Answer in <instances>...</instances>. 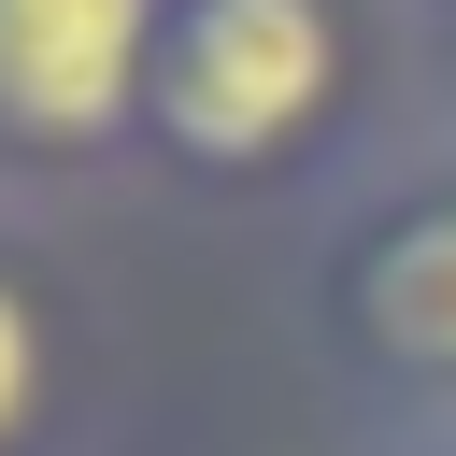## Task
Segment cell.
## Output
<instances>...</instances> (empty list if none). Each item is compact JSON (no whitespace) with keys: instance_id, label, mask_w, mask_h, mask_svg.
I'll list each match as a JSON object with an SVG mask.
<instances>
[{"instance_id":"6da1fadb","label":"cell","mask_w":456,"mask_h":456,"mask_svg":"<svg viewBox=\"0 0 456 456\" xmlns=\"http://www.w3.org/2000/svg\"><path fill=\"white\" fill-rule=\"evenodd\" d=\"M385 71H399V14L385 0H171L142 157L214 185V200L314 185L328 157H356Z\"/></svg>"},{"instance_id":"7a4b0ae2","label":"cell","mask_w":456,"mask_h":456,"mask_svg":"<svg viewBox=\"0 0 456 456\" xmlns=\"http://www.w3.org/2000/svg\"><path fill=\"white\" fill-rule=\"evenodd\" d=\"M328 342L356 385H385L413 413V442L456 428V142L385 171L356 200V228L328 242Z\"/></svg>"},{"instance_id":"3957f363","label":"cell","mask_w":456,"mask_h":456,"mask_svg":"<svg viewBox=\"0 0 456 456\" xmlns=\"http://www.w3.org/2000/svg\"><path fill=\"white\" fill-rule=\"evenodd\" d=\"M171 0H0V185H86L142 157Z\"/></svg>"},{"instance_id":"277c9868","label":"cell","mask_w":456,"mask_h":456,"mask_svg":"<svg viewBox=\"0 0 456 456\" xmlns=\"http://www.w3.org/2000/svg\"><path fill=\"white\" fill-rule=\"evenodd\" d=\"M86 399V314L57 285V256L0 214V456H57Z\"/></svg>"},{"instance_id":"5b68a950","label":"cell","mask_w":456,"mask_h":456,"mask_svg":"<svg viewBox=\"0 0 456 456\" xmlns=\"http://www.w3.org/2000/svg\"><path fill=\"white\" fill-rule=\"evenodd\" d=\"M413 28H428V100H442V142H456V0H442V14H413Z\"/></svg>"},{"instance_id":"8992f818","label":"cell","mask_w":456,"mask_h":456,"mask_svg":"<svg viewBox=\"0 0 456 456\" xmlns=\"http://www.w3.org/2000/svg\"><path fill=\"white\" fill-rule=\"evenodd\" d=\"M399 456H456V428H428V442H399Z\"/></svg>"},{"instance_id":"52a82bcc","label":"cell","mask_w":456,"mask_h":456,"mask_svg":"<svg viewBox=\"0 0 456 456\" xmlns=\"http://www.w3.org/2000/svg\"><path fill=\"white\" fill-rule=\"evenodd\" d=\"M385 14H442V0H385Z\"/></svg>"}]
</instances>
